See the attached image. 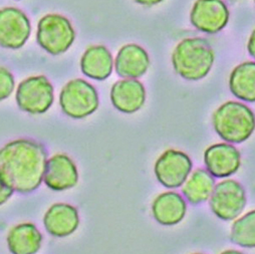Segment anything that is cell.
I'll use <instances>...</instances> for the list:
<instances>
[{
    "label": "cell",
    "instance_id": "obj_7",
    "mask_svg": "<svg viewBox=\"0 0 255 254\" xmlns=\"http://www.w3.org/2000/svg\"><path fill=\"white\" fill-rule=\"evenodd\" d=\"M16 102L18 107L26 113L43 114L53 103V88L44 76L28 78L19 84Z\"/></svg>",
    "mask_w": 255,
    "mask_h": 254
},
{
    "label": "cell",
    "instance_id": "obj_10",
    "mask_svg": "<svg viewBox=\"0 0 255 254\" xmlns=\"http://www.w3.org/2000/svg\"><path fill=\"white\" fill-rule=\"evenodd\" d=\"M229 10L222 0H196L190 13V21L198 30L214 34L228 23Z\"/></svg>",
    "mask_w": 255,
    "mask_h": 254
},
{
    "label": "cell",
    "instance_id": "obj_9",
    "mask_svg": "<svg viewBox=\"0 0 255 254\" xmlns=\"http://www.w3.org/2000/svg\"><path fill=\"white\" fill-rule=\"evenodd\" d=\"M31 25L26 14L15 7L0 9V46L19 49L27 41Z\"/></svg>",
    "mask_w": 255,
    "mask_h": 254
},
{
    "label": "cell",
    "instance_id": "obj_20",
    "mask_svg": "<svg viewBox=\"0 0 255 254\" xmlns=\"http://www.w3.org/2000/svg\"><path fill=\"white\" fill-rule=\"evenodd\" d=\"M230 92L239 100L255 103V62L240 63L229 78Z\"/></svg>",
    "mask_w": 255,
    "mask_h": 254
},
{
    "label": "cell",
    "instance_id": "obj_18",
    "mask_svg": "<svg viewBox=\"0 0 255 254\" xmlns=\"http://www.w3.org/2000/svg\"><path fill=\"white\" fill-rule=\"evenodd\" d=\"M182 192L191 204H200L210 199L215 187L214 176L208 170L197 169L183 184Z\"/></svg>",
    "mask_w": 255,
    "mask_h": 254
},
{
    "label": "cell",
    "instance_id": "obj_22",
    "mask_svg": "<svg viewBox=\"0 0 255 254\" xmlns=\"http://www.w3.org/2000/svg\"><path fill=\"white\" fill-rule=\"evenodd\" d=\"M14 78L5 68L0 67V101L7 99L14 90Z\"/></svg>",
    "mask_w": 255,
    "mask_h": 254
},
{
    "label": "cell",
    "instance_id": "obj_6",
    "mask_svg": "<svg viewBox=\"0 0 255 254\" xmlns=\"http://www.w3.org/2000/svg\"><path fill=\"white\" fill-rule=\"evenodd\" d=\"M246 193L243 186L232 179L215 185L210 197V208L221 220L236 219L246 206Z\"/></svg>",
    "mask_w": 255,
    "mask_h": 254
},
{
    "label": "cell",
    "instance_id": "obj_13",
    "mask_svg": "<svg viewBox=\"0 0 255 254\" xmlns=\"http://www.w3.org/2000/svg\"><path fill=\"white\" fill-rule=\"evenodd\" d=\"M113 106L124 114L138 112L146 102V91L137 79H126L117 82L111 90Z\"/></svg>",
    "mask_w": 255,
    "mask_h": 254
},
{
    "label": "cell",
    "instance_id": "obj_21",
    "mask_svg": "<svg viewBox=\"0 0 255 254\" xmlns=\"http://www.w3.org/2000/svg\"><path fill=\"white\" fill-rule=\"evenodd\" d=\"M231 241L244 248H255V210L237 219L231 228Z\"/></svg>",
    "mask_w": 255,
    "mask_h": 254
},
{
    "label": "cell",
    "instance_id": "obj_23",
    "mask_svg": "<svg viewBox=\"0 0 255 254\" xmlns=\"http://www.w3.org/2000/svg\"><path fill=\"white\" fill-rule=\"evenodd\" d=\"M13 190L7 186L4 181L0 177V205L4 204L12 196Z\"/></svg>",
    "mask_w": 255,
    "mask_h": 254
},
{
    "label": "cell",
    "instance_id": "obj_8",
    "mask_svg": "<svg viewBox=\"0 0 255 254\" xmlns=\"http://www.w3.org/2000/svg\"><path fill=\"white\" fill-rule=\"evenodd\" d=\"M192 161L190 157L178 150L165 151L155 163L157 180L166 188L174 189L183 186L192 172Z\"/></svg>",
    "mask_w": 255,
    "mask_h": 254
},
{
    "label": "cell",
    "instance_id": "obj_26",
    "mask_svg": "<svg viewBox=\"0 0 255 254\" xmlns=\"http://www.w3.org/2000/svg\"><path fill=\"white\" fill-rule=\"evenodd\" d=\"M254 1H255V0H254Z\"/></svg>",
    "mask_w": 255,
    "mask_h": 254
},
{
    "label": "cell",
    "instance_id": "obj_19",
    "mask_svg": "<svg viewBox=\"0 0 255 254\" xmlns=\"http://www.w3.org/2000/svg\"><path fill=\"white\" fill-rule=\"evenodd\" d=\"M42 236L35 225L23 223L14 226L8 233L9 250L14 254H34L41 245Z\"/></svg>",
    "mask_w": 255,
    "mask_h": 254
},
{
    "label": "cell",
    "instance_id": "obj_3",
    "mask_svg": "<svg viewBox=\"0 0 255 254\" xmlns=\"http://www.w3.org/2000/svg\"><path fill=\"white\" fill-rule=\"evenodd\" d=\"M216 133L224 141L240 144L250 138L255 130V116L244 104L226 102L221 105L212 116Z\"/></svg>",
    "mask_w": 255,
    "mask_h": 254
},
{
    "label": "cell",
    "instance_id": "obj_12",
    "mask_svg": "<svg viewBox=\"0 0 255 254\" xmlns=\"http://www.w3.org/2000/svg\"><path fill=\"white\" fill-rule=\"evenodd\" d=\"M43 181L48 188L55 191L73 188L79 181L78 169L69 156L54 155L46 162Z\"/></svg>",
    "mask_w": 255,
    "mask_h": 254
},
{
    "label": "cell",
    "instance_id": "obj_4",
    "mask_svg": "<svg viewBox=\"0 0 255 254\" xmlns=\"http://www.w3.org/2000/svg\"><path fill=\"white\" fill-rule=\"evenodd\" d=\"M75 38V29L66 16L50 13L41 17L38 21L37 43L52 55L66 52L73 45Z\"/></svg>",
    "mask_w": 255,
    "mask_h": 254
},
{
    "label": "cell",
    "instance_id": "obj_5",
    "mask_svg": "<svg viewBox=\"0 0 255 254\" xmlns=\"http://www.w3.org/2000/svg\"><path fill=\"white\" fill-rule=\"evenodd\" d=\"M59 104L66 115L74 119H84L94 114L99 108L98 93L91 84L78 79L63 87Z\"/></svg>",
    "mask_w": 255,
    "mask_h": 254
},
{
    "label": "cell",
    "instance_id": "obj_11",
    "mask_svg": "<svg viewBox=\"0 0 255 254\" xmlns=\"http://www.w3.org/2000/svg\"><path fill=\"white\" fill-rule=\"evenodd\" d=\"M205 166L214 177L227 178L235 174L241 165L239 151L227 143L210 146L204 153Z\"/></svg>",
    "mask_w": 255,
    "mask_h": 254
},
{
    "label": "cell",
    "instance_id": "obj_14",
    "mask_svg": "<svg viewBox=\"0 0 255 254\" xmlns=\"http://www.w3.org/2000/svg\"><path fill=\"white\" fill-rule=\"evenodd\" d=\"M150 66V57L140 45H124L115 59L117 74L125 79H138L144 76Z\"/></svg>",
    "mask_w": 255,
    "mask_h": 254
},
{
    "label": "cell",
    "instance_id": "obj_24",
    "mask_svg": "<svg viewBox=\"0 0 255 254\" xmlns=\"http://www.w3.org/2000/svg\"><path fill=\"white\" fill-rule=\"evenodd\" d=\"M247 49H248V52L250 53V55L255 59V28L253 29V31L251 32V34L249 36Z\"/></svg>",
    "mask_w": 255,
    "mask_h": 254
},
{
    "label": "cell",
    "instance_id": "obj_16",
    "mask_svg": "<svg viewBox=\"0 0 255 254\" xmlns=\"http://www.w3.org/2000/svg\"><path fill=\"white\" fill-rule=\"evenodd\" d=\"M187 211L186 201L179 193L164 192L153 202L152 213L155 220L164 226L180 223Z\"/></svg>",
    "mask_w": 255,
    "mask_h": 254
},
{
    "label": "cell",
    "instance_id": "obj_15",
    "mask_svg": "<svg viewBox=\"0 0 255 254\" xmlns=\"http://www.w3.org/2000/svg\"><path fill=\"white\" fill-rule=\"evenodd\" d=\"M46 231L55 237H66L73 234L80 224L78 210L69 204L52 205L44 215Z\"/></svg>",
    "mask_w": 255,
    "mask_h": 254
},
{
    "label": "cell",
    "instance_id": "obj_1",
    "mask_svg": "<svg viewBox=\"0 0 255 254\" xmlns=\"http://www.w3.org/2000/svg\"><path fill=\"white\" fill-rule=\"evenodd\" d=\"M46 162L40 144L16 140L0 149V177L13 191L27 194L40 186Z\"/></svg>",
    "mask_w": 255,
    "mask_h": 254
},
{
    "label": "cell",
    "instance_id": "obj_25",
    "mask_svg": "<svg viewBox=\"0 0 255 254\" xmlns=\"http://www.w3.org/2000/svg\"><path fill=\"white\" fill-rule=\"evenodd\" d=\"M135 1L141 5H145V6H153L156 4L161 3L164 0H135Z\"/></svg>",
    "mask_w": 255,
    "mask_h": 254
},
{
    "label": "cell",
    "instance_id": "obj_17",
    "mask_svg": "<svg viewBox=\"0 0 255 254\" xmlns=\"http://www.w3.org/2000/svg\"><path fill=\"white\" fill-rule=\"evenodd\" d=\"M114 68V60L110 50L103 45L89 47L81 59L82 72L97 81L108 79Z\"/></svg>",
    "mask_w": 255,
    "mask_h": 254
},
{
    "label": "cell",
    "instance_id": "obj_2",
    "mask_svg": "<svg viewBox=\"0 0 255 254\" xmlns=\"http://www.w3.org/2000/svg\"><path fill=\"white\" fill-rule=\"evenodd\" d=\"M215 53L210 43L201 37L181 40L172 53L175 72L187 81H200L211 71Z\"/></svg>",
    "mask_w": 255,
    "mask_h": 254
}]
</instances>
